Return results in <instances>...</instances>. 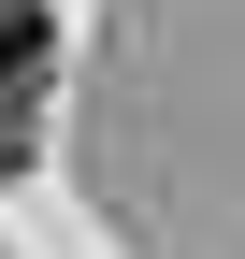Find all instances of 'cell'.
<instances>
[{"mask_svg":"<svg viewBox=\"0 0 245 259\" xmlns=\"http://www.w3.org/2000/svg\"><path fill=\"white\" fill-rule=\"evenodd\" d=\"M15 158H29V115H15V101H0V173H15Z\"/></svg>","mask_w":245,"mask_h":259,"instance_id":"7a4b0ae2","label":"cell"},{"mask_svg":"<svg viewBox=\"0 0 245 259\" xmlns=\"http://www.w3.org/2000/svg\"><path fill=\"white\" fill-rule=\"evenodd\" d=\"M29 72H44V0H0V101H29Z\"/></svg>","mask_w":245,"mask_h":259,"instance_id":"6da1fadb","label":"cell"}]
</instances>
